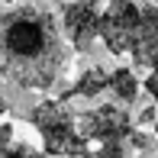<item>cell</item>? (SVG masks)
Listing matches in <instances>:
<instances>
[{
    "label": "cell",
    "instance_id": "cell-8",
    "mask_svg": "<svg viewBox=\"0 0 158 158\" xmlns=\"http://www.w3.org/2000/svg\"><path fill=\"white\" fill-rule=\"evenodd\" d=\"M106 90H113V97H116L123 106L135 103V97H139V77H135L129 68H113L110 81H106Z\"/></svg>",
    "mask_w": 158,
    "mask_h": 158
},
{
    "label": "cell",
    "instance_id": "cell-2",
    "mask_svg": "<svg viewBox=\"0 0 158 158\" xmlns=\"http://www.w3.org/2000/svg\"><path fill=\"white\" fill-rule=\"evenodd\" d=\"M32 126L42 135V152L52 158H81L90 142L77 132L74 113L64 100H42L29 113Z\"/></svg>",
    "mask_w": 158,
    "mask_h": 158
},
{
    "label": "cell",
    "instance_id": "cell-10",
    "mask_svg": "<svg viewBox=\"0 0 158 158\" xmlns=\"http://www.w3.org/2000/svg\"><path fill=\"white\" fill-rule=\"evenodd\" d=\"M142 87H145V94L155 100V106H158V71H152V74L142 81Z\"/></svg>",
    "mask_w": 158,
    "mask_h": 158
},
{
    "label": "cell",
    "instance_id": "cell-13",
    "mask_svg": "<svg viewBox=\"0 0 158 158\" xmlns=\"http://www.w3.org/2000/svg\"><path fill=\"white\" fill-rule=\"evenodd\" d=\"M10 158H42V155L32 152L29 145H10Z\"/></svg>",
    "mask_w": 158,
    "mask_h": 158
},
{
    "label": "cell",
    "instance_id": "cell-16",
    "mask_svg": "<svg viewBox=\"0 0 158 158\" xmlns=\"http://www.w3.org/2000/svg\"><path fill=\"white\" fill-rule=\"evenodd\" d=\"M152 71H158V58H155V64H152Z\"/></svg>",
    "mask_w": 158,
    "mask_h": 158
},
{
    "label": "cell",
    "instance_id": "cell-4",
    "mask_svg": "<svg viewBox=\"0 0 158 158\" xmlns=\"http://www.w3.org/2000/svg\"><path fill=\"white\" fill-rule=\"evenodd\" d=\"M135 29H139V6L132 0H113V3H106V10H100L97 35L113 55H126L132 48Z\"/></svg>",
    "mask_w": 158,
    "mask_h": 158
},
{
    "label": "cell",
    "instance_id": "cell-14",
    "mask_svg": "<svg viewBox=\"0 0 158 158\" xmlns=\"http://www.w3.org/2000/svg\"><path fill=\"white\" fill-rule=\"evenodd\" d=\"M6 113V100H3V94H0V116Z\"/></svg>",
    "mask_w": 158,
    "mask_h": 158
},
{
    "label": "cell",
    "instance_id": "cell-6",
    "mask_svg": "<svg viewBox=\"0 0 158 158\" xmlns=\"http://www.w3.org/2000/svg\"><path fill=\"white\" fill-rule=\"evenodd\" d=\"M135 64L152 68L158 58V6H142L139 10V29H135V42L129 48Z\"/></svg>",
    "mask_w": 158,
    "mask_h": 158
},
{
    "label": "cell",
    "instance_id": "cell-1",
    "mask_svg": "<svg viewBox=\"0 0 158 158\" xmlns=\"http://www.w3.org/2000/svg\"><path fill=\"white\" fill-rule=\"evenodd\" d=\"M68 68L58 23L48 10L23 3L0 16V74L19 90H48Z\"/></svg>",
    "mask_w": 158,
    "mask_h": 158
},
{
    "label": "cell",
    "instance_id": "cell-12",
    "mask_svg": "<svg viewBox=\"0 0 158 158\" xmlns=\"http://www.w3.org/2000/svg\"><path fill=\"white\" fill-rule=\"evenodd\" d=\"M155 116H158V106H142L135 119H139V126H152V123H155Z\"/></svg>",
    "mask_w": 158,
    "mask_h": 158
},
{
    "label": "cell",
    "instance_id": "cell-3",
    "mask_svg": "<svg viewBox=\"0 0 158 158\" xmlns=\"http://www.w3.org/2000/svg\"><path fill=\"white\" fill-rule=\"evenodd\" d=\"M74 123L87 142H126V135L135 129L123 103H100L94 110L74 116Z\"/></svg>",
    "mask_w": 158,
    "mask_h": 158
},
{
    "label": "cell",
    "instance_id": "cell-7",
    "mask_svg": "<svg viewBox=\"0 0 158 158\" xmlns=\"http://www.w3.org/2000/svg\"><path fill=\"white\" fill-rule=\"evenodd\" d=\"M106 81H110V71L103 68H87L77 74V81L71 84V90L61 100L71 103V100H97L100 94H106Z\"/></svg>",
    "mask_w": 158,
    "mask_h": 158
},
{
    "label": "cell",
    "instance_id": "cell-11",
    "mask_svg": "<svg viewBox=\"0 0 158 158\" xmlns=\"http://www.w3.org/2000/svg\"><path fill=\"white\" fill-rule=\"evenodd\" d=\"M13 123H0V148H10L13 145Z\"/></svg>",
    "mask_w": 158,
    "mask_h": 158
},
{
    "label": "cell",
    "instance_id": "cell-5",
    "mask_svg": "<svg viewBox=\"0 0 158 158\" xmlns=\"http://www.w3.org/2000/svg\"><path fill=\"white\" fill-rule=\"evenodd\" d=\"M61 29H64V39L77 52H87L97 39V29H100L97 0H74V3H68L61 13Z\"/></svg>",
    "mask_w": 158,
    "mask_h": 158
},
{
    "label": "cell",
    "instance_id": "cell-15",
    "mask_svg": "<svg viewBox=\"0 0 158 158\" xmlns=\"http://www.w3.org/2000/svg\"><path fill=\"white\" fill-rule=\"evenodd\" d=\"M152 126H155V135H158V116H155V123H152Z\"/></svg>",
    "mask_w": 158,
    "mask_h": 158
},
{
    "label": "cell",
    "instance_id": "cell-9",
    "mask_svg": "<svg viewBox=\"0 0 158 158\" xmlns=\"http://www.w3.org/2000/svg\"><path fill=\"white\" fill-rule=\"evenodd\" d=\"M81 158H126V142H100V148H87Z\"/></svg>",
    "mask_w": 158,
    "mask_h": 158
}]
</instances>
